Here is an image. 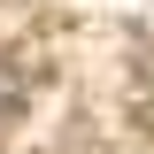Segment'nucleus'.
Segmentation results:
<instances>
[{
  "mask_svg": "<svg viewBox=\"0 0 154 154\" xmlns=\"http://www.w3.org/2000/svg\"><path fill=\"white\" fill-rule=\"evenodd\" d=\"M16 108H23V69H16L8 54H0V123H8Z\"/></svg>",
  "mask_w": 154,
  "mask_h": 154,
  "instance_id": "nucleus-1",
  "label": "nucleus"
},
{
  "mask_svg": "<svg viewBox=\"0 0 154 154\" xmlns=\"http://www.w3.org/2000/svg\"><path fill=\"white\" fill-rule=\"evenodd\" d=\"M146 123H154V108H146Z\"/></svg>",
  "mask_w": 154,
  "mask_h": 154,
  "instance_id": "nucleus-2",
  "label": "nucleus"
}]
</instances>
